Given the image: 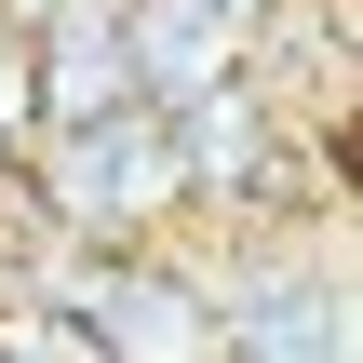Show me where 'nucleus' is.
<instances>
[{"instance_id":"nucleus-1","label":"nucleus","mask_w":363,"mask_h":363,"mask_svg":"<svg viewBox=\"0 0 363 363\" xmlns=\"http://www.w3.org/2000/svg\"><path fill=\"white\" fill-rule=\"evenodd\" d=\"M0 175L27 189V216H40L54 242H162V229L189 216L175 108H148V94H121L108 121H54V135H27Z\"/></svg>"},{"instance_id":"nucleus-2","label":"nucleus","mask_w":363,"mask_h":363,"mask_svg":"<svg viewBox=\"0 0 363 363\" xmlns=\"http://www.w3.org/2000/svg\"><path fill=\"white\" fill-rule=\"evenodd\" d=\"M189 283L216 310V363H350V269L323 242L229 229L216 256H189Z\"/></svg>"},{"instance_id":"nucleus-3","label":"nucleus","mask_w":363,"mask_h":363,"mask_svg":"<svg viewBox=\"0 0 363 363\" xmlns=\"http://www.w3.org/2000/svg\"><path fill=\"white\" fill-rule=\"evenodd\" d=\"M121 67L148 108H189L242 67V13H202V0H121Z\"/></svg>"},{"instance_id":"nucleus-4","label":"nucleus","mask_w":363,"mask_h":363,"mask_svg":"<svg viewBox=\"0 0 363 363\" xmlns=\"http://www.w3.org/2000/svg\"><path fill=\"white\" fill-rule=\"evenodd\" d=\"M0 363H108V337L54 283H0Z\"/></svg>"},{"instance_id":"nucleus-5","label":"nucleus","mask_w":363,"mask_h":363,"mask_svg":"<svg viewBox=\"0 0 363 363\" xmlns=\"http://www.w3.org/2000/svg\"><path fill=\"white\" fill-rule=\"evenodd\" d=\"M202 13H256V0H202Z\"/></svg>"}]
</instances>
